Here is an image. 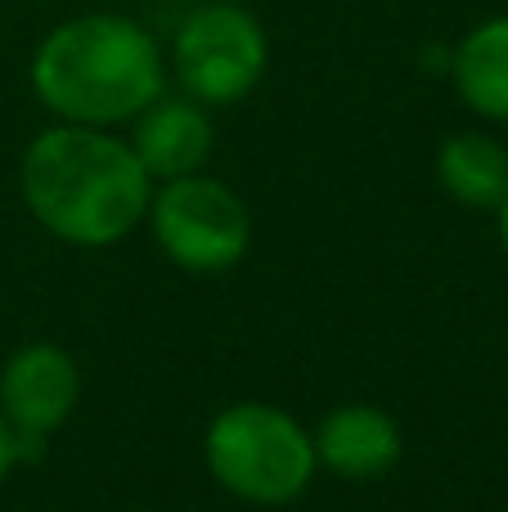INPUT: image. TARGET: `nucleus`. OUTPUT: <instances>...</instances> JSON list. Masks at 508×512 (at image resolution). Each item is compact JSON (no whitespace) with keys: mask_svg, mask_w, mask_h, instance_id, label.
Wrapping results in <instances>:
<instances>
[{"mask_svg":"<svg viewBox=\"0 0 508 512\" xmlns=\"http://www.w3.org/2000/svg\"><path fill=\"white\" fill-rule=\"evenodd\" d=\"M27 212L72 248H113L149 216L153 176L108 126L59 122L23 149Z\"/></svg>","mask_w":508,"mask_h":512,"instance_id":"1","label":"nucleus"},{"mask_svg":"<svg viewBox=\"0 0 508 512\" xmlns=\"http://www.w3.org/2000/svg\"><path fill=\"white\" fill-rule=\"evenodd\" d=\"M32 90L59 122L122 126L167 90V59L126 14H77L32 54Z\"/></svg>","mask_w":508,"mask_h":512,"instance_id":"2","label":"nucleus"},{"mask_svg":"<svg viewBox=\"0 0 508 512\" xmlns=\"http://www.w3.org/2000/svg\"><path fill=\"white\" fill-rule=\"evenodd\" d=\"M203 459L216 486L243 504H293L315 477V441L279 405L243 400L212 418L203 436Z\"/></svg>","mask_w":508,"mask_h":512,"instance_id":"3","label":"nucleus"},{"mask_svg":"<svg viewBox=\"0 0 508 512\" xmlns=\"http://www.w3.org/2000/svg\"><path fill=\"white\" fill-rule=\"evenodd\" d=\"M270 41L257 14L243 0H212L198 5L171 41V72L180 90L198 104H239L266 77Z\"/></svg>","mask_w":508,"mask_h":512,"instance_id":"4","label":"nucleus"},{"mask_svg":"<svg viewBox=\"0 0 508 512\" xmlns=\"http://www.w3.org/2000/svg\"><path fill=\"white\" fill-rule=\"evenodd\" d=\"M149 230L180 270L221 274L248 256L252 212L230 185L194 171L162 180V189L149 198Z\"/></svg>","mask_w":508,"mask_h":512,"instance_id":"5","label":"nucleus"},{"mask_svg":"<svg viewBox=\"0 0 508 512\" xmlns=\"http://www.w3.org/2000/svg\"><path fill=\"white\" fill-rule=\"evenodd\" d=\"M81 396V369L63 346L27 342L0 364V414L18 436V459H36Z\"/></svg>","mask_w":508,"mask_h":512,"instance_id":"6","label":"nucleus"},{"mask_svg":"<svg viewBox=\"0 0 508 512\" xmlns=\"http://www.w3.org/2000/svg\"><path fill=\"white\" fill-rule=\"evenodd\" d=\"M131 153L140 158V167L149 171L153 180H176V176H194L203 171V162L212 158V117H207V104L180 95H158L131 126Z\"/></svg>","mask_w":508,"mask_h":512,"instance_id":"7","label":"nucleus"},{"mask_svg":"<svg viewBox=\"0 0 508 512\" xmlns=\"http://www.w3.org/2000/svg\"><path fill=\"white\" fill-rule=\"evenodd\" d=\"M311 441H315V463L347 481L383 477V472L401 459V427L378 405L333 409V414L320 418Z\"/></svg>","mask_w":508,"mask_h":512,"instance_id":"8","label":"nucleus"},{"mask_svg":"<svg viewBox=\"0 0 508 512\" xmlns=\"http://www.w3.org/2000/svg\"><path fill=\"white\" fill-rule=\"evenodd\" d=\"M450 77L477 117L508 122V14L464 32V41L450 50Z\"/></svg>","mask_w":508,"mask_h":512,"instance_id":"9","label":"nucleus"},{"mask_svg":"<svg viewBox=\"0 0 508 512\" xmlns=\"http://www.w3.org/2000/svg\"><path fill=\"white\" fill-rule=\"evenodd\" d=\"M437 180L464 207H500L508 194V149L486 131H459L437 149Z\"/></svg>","mask_w":508,"mask_h":512,"instance_id":"10","label":"nucleus"},{"mask_svg":"<svg viewBox=\"0 0 508 512\" xmlns=\"http://www.w3.org/2000/svg\"><path fill=\"white\" fill-rule=\"evenodd\" d=\"M14 463H23L18 459V436H14V427H9V418L0 414V481L14 472Z\"/></svg>","mask_w":508,"mask_h":512,"instance_id":"11","label":"nucleus"},{"mask_svg":"<svg viewBox=\"0 0 508 512\" xmlns=\"http://www.w3.org/2000/svg\"><path fill=\"white\" fill-rule=\"evenodd\" d=\"M495 221H500V243H504V256H508V194L500 198V207H495Z\"/></svg>","mask_w":508,"mask_h":512,"instance_id":"12","label":"nucleus"}]
</instances>
